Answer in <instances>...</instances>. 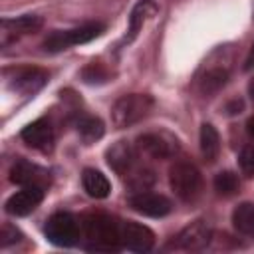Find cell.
<instances>
[{
	"mask_svg": "<svg viewBox=\"0 0 254 254\" xmlns=\"http://www.w3.org/2000/svg\"><path fill=\"white\" fill-rule=\"evenodd\" d=\"M20 238H22V234H20V230L16 226H12V224H4L2 226V234H0V246L2 248L18 242Z\"/></svg>",
	"mask_w": 254,
	"mask_h": 254,
	"instance_id": "484cf974",
	"label": "cell"
},
{
	"mask_svg": "<svg viewBox=\"0 0 254 254\" xmlns=\"http://www.w3.org/2000/svg\"><path fill=\"white\" fill-rule=\"evenodd\" d=\"M103 30H105V26L99 22L83 24V26L73 28V30H56L44 40V50L50 54H58V52H64L71 46L87 44V42L95 40L97 36L103 34Z\"/></svg>",
	"mask_w": 254,
	"mask_h": 254,
	"instance_id": "5b68a950",
	"label": "cell"
},
{
	"mask_svg": "<svg viewBox=\"0 0 254 254\" xmlns=\"http://www.w3.org/2000/svg\"><path fill=\"white\" fill-rule=\"evenodd\" d=\"M44 26V20L36 14H24L18 18H4L0 22V46L8 48L10 44L18 42L24 36L40 32Z\"/></svg>",
	"mask_w": 254,
	"mask_h": 254,
	"instance_id": "52a82bcc",
	"label": "cell"
},
{
	"mask_svg": "<svg viewBox=\"0 0 254 254\" xmlns=\"http://www.w3.org/2000/svg\"><path fill=\"white\" fill-rule=\"evenodd\" d=\"M81 185L91 198H105L111 192V183L97 169H85L81 173Z\"/></svg>",
	"mask_w": 254,
	"mask_h": 254,
	"instance_id": "ac0fdd59",
	"label": "cell"
},
{
	"mask_svg": "<svg viewBox=\"0 0 254 254\" xmlns=\"http://www.w3.org/2000/svg\"><path fill=\"white\" fill-rule=\"evenodd\" d=\"M238 187H240L238 177H236L232 171H222V173H218V175L214 177V189H216L220 194H224V196L234 194V192L238 190Z\"/></svg>",
	"mask_w": 254,
	"mask_h": 254,
	"instance_id": "603a6c76",
	"label": "cell"
},
{
	"mask_svg": "<svg viewBox=\"0 0 254 254\" xmlns=\"http://www.w3.org/2000/svg\"><path fill=\"white\" fill-rule=\"evenodd\" d=\"M244 69H246V71L254 69V44H252V48H250V52H248V56H246V62H244Z\"/></svg>",
	"mask_w": 254,
	"mask_h": 254,
	"instance_id": "4316f807",
	"label": "cell"
},
{
	"mask_svg": "<svg viewBox=\"0 0 254 254\" xmlns=\"http://www.w3.org/2000/svg\"><path fill=\"white\" fill-rule=\"evenodd\" d=\"M10 181L20 187H42L46 189L50 185V173L42 169L36 163L18 159L10 169Z\"/></svg>",
	"mask_w": 254,
	"mask_h": 254,
	"instance_id": "7c38bea8",
	"label": "cell"
},
{
	"mask_svg": "<svg viewBox=\"0 0 254 254\" xmlns=\"http://www.w3.org/2000/svg\"><path fill=\"white\" fill-rule=\"evenodd\" d=\"M44 192L46 189L42 187H22V190L14 192L8 200H6V212L12 216H26L32 210H36V206L44 200Z\"/></svg>",
	"mask_w": 254,
	"mask_h": 254,
	"instance_id": "5bb4252c",
	"label": "cell"
},
{
	"mask_svg": "<svg viewBox=\"0 0 254 254\" xmlns=\"http://www.w3.org/2000/svg\"><path fill=\"white\" fill-rule=\"evenodd\" d=\"M200 153L208 163H214L220 153V137L214 125L210 123L200 125Z\"/></svg>",
	"mask_w": 254,
	"mask_h": 254,
	"instance_id": "d6986e66",
	"label": "cell"
},
{
	"mask_svg": "<svg viewBox=\"0 0 254 254\" xmlns=\"http://www.w3.org/2000/svg\"><path fill=\"white\" fill-rule=\"evenodd\" d=\"M238 163H240V169L244 175L254 177V147H244L238 157Z\"/></svg>",
	"mask_w": 254,
	"mask_h": 254,
	"instance_id": "d4e9b609",
	"label": "cell"
},
{
	"mask_svg": "<svg viewBox=\"0 0 254 254\" xmlns=\"http://www.w3.org/2000/svg\"><path fill=\"white\" fill-rule=\"evenodd\" d=\"M46 238L56 246H73L81 234V222L71 212H56L48 218L44 228Z\"/></svg>",
	"mask_w": 254,
	"mask_h": 254,
	"instance_id": "8992f818",
	"label": "cell"
},
{
	"mask_svg": "<svg viewBox=\"0 0 254 254\" xmlns=\"http://www.w3.org/2000/svg\"><path fill=\"white\" fill-rule=\"evenodd\" d=\"M210 240H212V228H210V224L204 222V220H194V222L187 224L177 234L175 246L181 248V250L196 252V250L206 248L210 244Z\"/></svg>",
	"mask_w": 254,
	"mask_h": 254,
	"instance_id": "30bf717a",
	"label": "cell"
},
{
	"mask_svg": "<svg viewBox=\"0 0 254 254\" xmlns=\"http://www.w3.org/2000/svg\"><path fill=\"white\" fill-rule=\"evenodd\" d=\"M153 105H155V101L147 93H129V95H123L111 107V121H113V125L117 129L131 127V125L139 123L141 119H145L153 111Z\"/></svg>",
	"mask_w": 254,
	"mask_h": 254,
	"instance_id": "7a4b0ae2",
	"label": "cell"
},
{
	"mask_svg": "<svg viewBox=\"0 0 254 254\" xmlns=\"http://www.w3.org/2000/svg\"><path fill=\"white\" fill-rule=\"evenodd\" d=\"M22 141L38 151H50L54 143V129L48 119H36L30 125H26L20 133Z\"/></svg>",
	"mask_w": 254,
	"mask_h": 254,
	"instance_id": "2e32d148",
	"label": "cell"
},
{
	"mask_svg": "<svg viewBox=\"0 0 254 254\" xmlns=\"http://www.w3.org/2000/svg\"><path fill=\"white\" fill-rule=\"evenodd\" d=\"M107 165L121 177H125L129 171L137 167V151L129 141H117L105 151Z\"/></svg>",
	"mask_w": 254,
	"mask_h": 254,
	"instance_id": "9a60e30c",
	"label": "cell"
},
{
	"mask_svg": "<svg viewBox=\"0 0 254 254\" xmlns=\"http://www.w3.org/2000/svg\"><path fill=\"white\" fill-rule=\"evenodd\" d=\"M125 181H127V187L133 189L135 192H141V190H149V187H153L155 183V173L147 167H135L133 171H129L125 175Z\"/></svg>",
	"mask_w": 254,
	"mask_h": 254,
	"instance_id": "7402d4cb",
	"label": "cell"
},
{
	"mask_svg": "<svg viewBox=\"0 0 254 254\" xmlns=\"http://www.w3.org/2000/svg\"><path fill=\"white\" fill-rule=\"evenodd\" d=\"M48 71L40 67H18L14 75L8 79L10 89L22 93V95H34L48 83Z\"/></svg>",
	"mask_w": 254,
	"mask_h": 254,
	"instance_id": "4fadbf2b",
	"label": "cell"
},
{
	"mask_svg": "<svg viewBox=\"0 0 254 254\" xmlns=\"http://www.w3.org/2000/svg\"><path fill=\"white\" fill-rule=\"evenodd\" d=\"M232 224L242 236L254 238V204L252 202L238 204L232 212Z\"/></svg>",
	"mask_w": 254,
	"mask_h": 254,
	"instance_id": "ffe728a7",
	"label": "cell"
},
{
	"mask_svg": "<svg viewBox=\"0 0 254 254\" xmlns=\"http://www.w3.org/2000/svg\"><path fill=\"white\" fill-rule=\"evenodd\" d=\"M77 133H79V137L83 139L85 145H91V143H95L97 139L103 137L105 127H103L101 119L85 115V117H79V121H77Z\"/></svg>",
	"mask_w": 254,
	"mask_h": 254,
	"instance_id": "44dd1931",
	"label": "cell"
},
{
	"mask_svg": "<svg viewBox=\"0 0 254 254\" xmlns=\"http://www.w3.org/2000/svg\"><path fill=\"white\" fill-rule=\"evenodd\" d=\"M81 230L91 250H119V222L103 212H89L81 218Z\"/></svg>",
	"mask_w": 254,
	"mask_h": 254,
	"instance_id": "6da1fadb",
	"label": "cell"
},
{
	"mask_svg": "<svg viewBox=\"0 0 254 254\" xmlns=\"http://www.w3.org/2000/svg\"><path fill=\"white\" fill-rule=\"evenodd\" d=\"M169 185L181 200H194L202 189V177L194 163L177 161L169 169Z\"/></svg>",
	"mask_w": 254,
	"mask_h": 254,
	"instance_id": "3957f363",
	"label": "cell"
},
{
	"mask_svg": "<svg viewBox=\"0 0 254 254\" xmlns=\"http://www.w3.org/2000/svg\"><path fill=\"white\" fill-rule=\"evenodd\" d=\"M139 147L147 153V155H151V157H155V159H171V157H175L177 153H179V149H181V145H179V141L171 135V133H167V131H153V133H145V135H141L139 137Z\"/></svg>",
	"mask_w": 254,
	"mask_h": 254,
	"instance_id": "9c48e42d",
	"label": "cell"
},
{
	"mask_svg": "<svg viewBox=\"0 0 254 254\" xmlns=\"http://www.w3.org/2000/svg\"><path fill=\"white\" fill-rule=\"evenodd\" d=\"M248 133H250V137H254V117H250V121H248Z\"/></svg>",
	"mask_w": 254,
	"mask_h": 254,
	"instance_id": "83f0119b",
	"label": "cell"
},
{
	"mask_svg": "<svg viewBox=\"0 0 254 254\" xmlns=\"http://www.w3.org/2000/svg\"><path fill=\"white\" fill-rule=\"evenodd\" d=\"M129 206L135 212L151 216V218H161V216L169 214L171 208H173V204H171V200L167 196L157 194V192H147V190L133 192L129 196Z\"/></svg>",
	"mask_w": 254,
	"mask_h": 254,
	"instance_id": "8fae6325",
	"label": "cell"
},
{
	"mask_svg": "<svg viewBox=\"0 0 254 254\" xmlns=\"http://www.w3.org/2000/svg\"><path fill=\"white\" fill-rule=\"evenodd\" d=\"M155 14H157V4H155L153 0H139V2L133 6V10H131V16H129V30H127L129 34L125 36V42H127V44L133 42V40L137 38V34L143 30L145 22L151 20Z\"/></svg>",
	"mask_w": 254,
	"mask_h": 254,
	"instance_id": "e0dca14e",
	"label": "cell"
},
{
	"mask_svg": "<svg viewBox=\"0 0 254 254\" xmlns=\"http://www.w3.org/2000/svg\"><path fill=\"white\" fill-rule=\"evenodd\" d=\"M248 93H250V97L254 99V77H252L250 83H248Z\"/></svg>",
	"mask_w": 254,
	"mask_h": 254,
	"instance_id": "f1b7e54d",
	"label": "cell"
},
{
	"mask_svg": "<svg viewBox=\"0 0 254 254\" xmlns=\"http://www.w3.org/2000/svg\"><path fill=\"white\" fill-rule=\"evenodd\" d=\"M119 238H121V246L129 248L133 252H147L155 244L153 230L141 222H135V220L119 222Z\"/></svg>",
	"mask_w": 254,
	"mask_h": 254,
	"instance_id": "ba28073f",
	"label": "cell"
},
{
	"mask_svg": "<svg viewBox=\"0 0 254 254\" xmlns=\"http://www.w3.org/2000/svg\"><path fill=\"white\" fill-rule=\"evenodd\" d=\"M109 75L107 71L99 65V64H89L85 69H83V79L87 83H99V81H105Z\"/></svg>",
	"mask_w": 254,
	"mask_h": 254,
	"instance_id": "cb8c5ba5",
	"label": "cell"
},
{
	"mask_svg": "<svg viewBox=\"0 0 254 254\" xmlns=\"http://www.w3.org/2000/svg\"><path fill=\"white\" fill-rule=\"evenodd\" d=\"M228 77H230V58H224V50L220 48L200 67L196 75V87L202 95H210L216 93L220 87H224Z\"/></svg>",
	"mask_w": 254,
	"mask_h": 254,
	"instance_id": "277c9868",
	"label": "cell"
}]
</instances>
